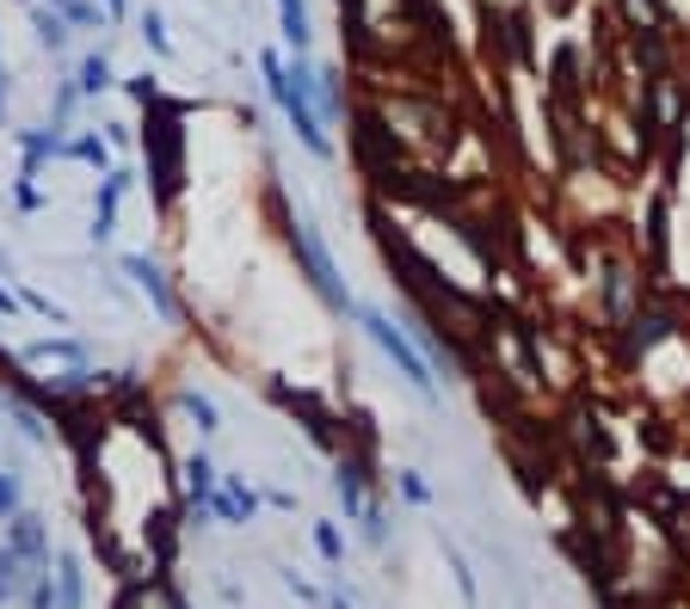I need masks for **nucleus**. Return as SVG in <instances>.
Segmentation results:
<instances>
[{"label": "nucleus", "instance_id": "0eeeda50", "mask_svg": "<svg viewBox=\"0 0 690 609\" xmlns=\"http://www.w3.org/2000/svg\"><path fill=\"white\" fill-rule=\"evenodd\" d=\"M130 271H136V278H142V290H148V296H155L160 308H167V290H160V271L148 266V259H130Z\"/></svg>", "mask_w": 690, "mask_h": 609}, {"label": "nucleus", "instance_id": "7ed1b4c3", "mask_svg": "<svg viewBox=\"0 0 690 609\" xmlns=\"http://www.w3.org/2000/svg\"><path fill=\"white\" fill-rule=\"evenodd\" d=\"M278 13H283V37H290L297 56H302V44H309V13H302V0H278Z\"/></svg>", "mask_w": 690, "mask_h": 609}, {"label": "nucleus", "instance_id": "9d476101", "mask_svg": "<svg viewBox=\"0 0 690 609\" xmlns=\"http://www.w3.org/2000/svg\"><path fill=\"white\" fill-rule=\"evenodd\" d=\"M191 493H198V499L210 493V462L204 455H191Z\"/></svg>", "mask_w": 690, "mask_h": 609}, {"label": "nucleus", "instance_id": "f8f14e48", "mask_svg": "<svg viewBox=\"0 0 690 609\" xmlns=\"http://www.w3.org/2000/svg\"><path fill=\"white\" fill-rule=\"evenodd\" d=\"M142 37H148V44H155V49H167V32H160V19H155V13L142 19Z\"/></svg>", "mask_w": 690, "mask_h": 609}, {"label": "nucleus", "instance_id": "9b49d317", "mask_svg": "<svg viewBox=\"0 0 690 609\" xmlns=\"http://www.w3.org/2000/svg\"><path fill=\"white\" fill-rule=\"evenodd\" d=\"M68 155H80V160H99V167H105V142H93V136H87V142H75Z\"/></svg>", "mask_w": 690, "mask_h": 609}, {"label": "nucleus", "instance_id": "6e6552de", "mask_svg": "<svg viewBox=\"0 0 690 609\" xmlns=\"http://www.w3.org/2000/svg\"><path fill=\"white\" fill-rule=\"evenodd\" d=\"M186 413H191L198 425H204V431H216V406H210L204 394H186Z\"/></svg>", "mask_w": 690, "mask_h": 609}, {"label": "nucleus", "instance_id": "f03ea898", "mask_svg": "<svg viewBox=\"0 0 690 609\" xmlns=\"http://www.w3.org/2000/svg\"><path fill=\"white\" fill-rule=\"evenodd\" d=\"M290 240H297V252H302V266H309L314 290H321V296H327L333 308H345V290H340V278H333V259H327V247L314 240L309 222H297V228H290Z\"/></svg>", "mask_w": 690, "mask_h": 609}, {"label": "nucleus", "instance_id": "4468645a", "mask_svg": "<svg viewBox=\"0 0 690 609\" xmlns=\"http://www.w3.org/2000/svg\"><path fill=\"white\" fill-rule=\"evenodd\" d=\"M13 505H19V486H13V481H0V511H13Z\"/></svg>", "mask_w": 690, "mask_h": 609}, {"label": "nucleus", "instance_id": "2eb2a0df", "mask_svg": "<svg viewBox=\"0 0 690 609\" xmlns=\"http://www.w3.org/2000/svg\"><path fill=\"white\" fill-rule=\"evenodd\" d=\"M7 308H13V302H7V290H0V314H7Z\"/></svg>", "mask_w": 690, "mask_h": 609}, {"label": "nucleus", "instance_id": "f257e3e1", "mask_svg": "<svg viewBox=\"0 0 690 609\" xmlns=\"http://www.w3.org/2000/svg\"><path fill=\"white\" fill-rule=\"evenodd\" d=\"M364 327H370V339H377L382 351H389V358H394V370L408 375L413 388H420V394H432V370H425V358L413 351L408 339H401V332L389 327V320H382V314H364Z\"/></svg>", "mask_w": 690, "mask_h": 609}, {"label": "nucleus", "instance_id": "423d86ee", "mask_svg": "<svg viewBox=\"0 0 690 609\" xmlns=\"http://www.w3.org/2000/svg\"><path fill=\"white\" fill-rule=\"evenodd\" d=\"M80 87H87V93L111 87V63H105V56H87V68H80Z\"/></svg>", "mask_w": 690, "mask_h": 609}, {"label": "nucleus", "instance_id": "20e7f679", "mask_svg": "<svg viewBox=\"0 0 690 609\" xmlns=\"http://www.w3.org/2000/svg\"><path fill=\"white\" fill-rule=\"evenodd\" d=\"M216 511H222V517H253V493L229 481V486H222V499H216Z\"/></svg>", "mask_w": 690, "mask_h": 609}, {"label": "nucleus", "instance_id": "dca6fc26", "mask_svg": "<svg viewBox=\"0 0 690 609\" xmlns=\"http://www.w3.org/2000/svg\"><path fill=\"white\" fill-rule=\"evenodd\" d=\"M105 7H111V13H118V7H124V0H105Z\"/></svg>", "mask_w": 690, "mask_h": 609}, {"label": "nucleus", "instance_id": "ddd939ff", "mask_svg": "<svg viewBox=\"0 0 690 609\" xmlns=\"http://www.w3.org/2000/svg\"><path fill=\"white\" fill-rule=\"evenodd\" d=\"M0 597H13V561L0 554Z\"/></svg>", "mask_w": 690, "mask_h": 609}, {"label": "nucleus", "instance_id": "39448f33", "mask_svg": "<svg viewBox=\"0 0 690 609\" xmlns=\"http://www.w3.org/2000/svg\"><path fill=\"white\" fill-rule=\"evenodd\" d=\"M666 332H672L666 314H642V320H635V345H654V339H666Z\"/></svg>", "mask_w": 690, "mask_h": 609}, {"label": "nucleus", "instance_id": "1a4fd4ad", "mask_svg": "<svg viewBox=\"0 0 690 609\" xmlns=\"http://www.w3.org/2000/svg\"><path fill=\"white\" fill-rule=\"evenodd\" d=\"M37 37H44L49 49H63L68 44V32H63V19H49V13H37Z\"/></svg>", "mask_w": 690, "mask_h": 609}]
</instances>
